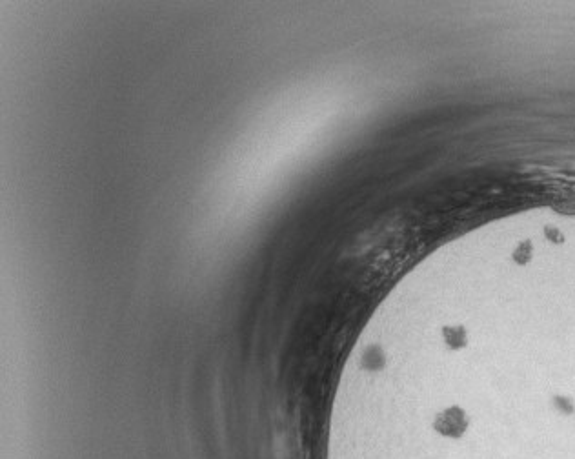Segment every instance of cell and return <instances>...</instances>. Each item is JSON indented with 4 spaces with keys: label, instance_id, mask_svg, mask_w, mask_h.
Returning a JSON list of instances; mask_svg holds the SVG:
<instances>
[{
    "label": "cell",
    "instance_id": "1",
    "mask_svg": "<svg viewBox=\"0 0 575 459\" xmlns=\"http://www.w3.org/2000/svg\"><path fill=\"white\" fill-rule=\"evenodd\" d=\"M468 423L470 421H468V416H466L463 408L450 407L435 416L432 427L443 438L459 439L465 436L466 430H468Z\"/></svg>",
    "mask_w": 575,
    "mask_h": 459
}]
</instances>
